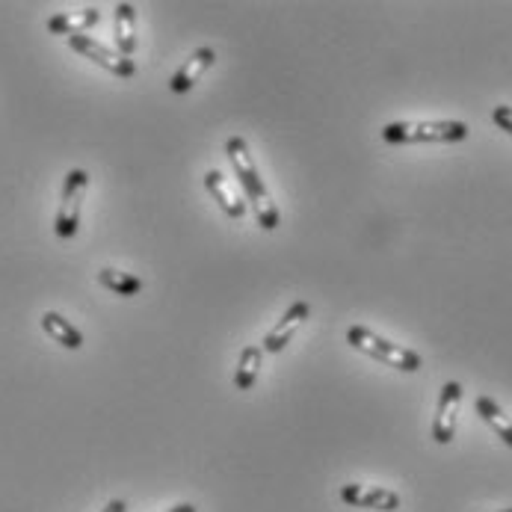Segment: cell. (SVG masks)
Instances as JSON below:
<instances>
[{"label": "cell", "mask_w": 512, "mask_h": 512, "mask_svg": "<svg viewBox=\"0 0 512 512\" xmlns=\"http://www.w3.org/2000/svg\"><path fill=\"white\" fill-rule=\"evenodd\" d=\"M225 154H228V160H231V166H234V175L240 178V187H243L246 199L252 202V214H255L258 225H261L264 231H276V228L282 225V217H279V208H276V202L270 199V193H267V187H264L258 169H255V163H252V154H249L246 140H243V137H231V140L225 143Z\"/></svg>", "instance_id": "obj_1"}, {"label": "cell", "mask_w": 512, "mask_h": 512, "mask_svg": "<svg viewBox=\"0 0 512 512\" xmlns=\"http://www.w3.org/2000/svg\"><path fill=\"white\" fill-rule=\"evenodd\" d=\"M471 128L465 122H388L382 128V140L388 146H415V143H462Z\"/></svg>", "instance_id": "obj_2"}, {"label": "cell", "mask_w": 512, "mask_h": 512, "mask_svg": "<svg viewBox=\"0 0 512 512\" xmlns=\"http://www.w3.org/2000/svg\"><path fill=\"white\" fill-rule=\"evenodd\" d=\"M347 344H350L353 350L370 356V359L394 367V370H403V373H418V370L424 367V359H421L415 350H409V347H403V344H394V341H388V338L370 332L365 326H350V329H347Z\"/></svg>", "instance_id": "obj_3"}, {"label": "cell", "mask_w": 512, "mask_h": 512, "mask_svg": "<svg viewBox=\"0 0 512 512\" xmlns=\"http://www.w3.org/2000/svg\"><path fill=\"white\" fill-rule=\"evenodd\" d=\"M89 187V172L86 169H72L63 181V196H60V208H57V220L54 231L60 240H72L80 228V205Z\"/></svg>", "instance_id": "obj_4"}, {"label": "cell", "mask_w": 512, "mask_h": 512, "mask_svg": "<svg viewBox=\"0 0 512 512\" xmlns=\"http://www.w3.org/2000/svg\"><path fill=\"white\" fill-rule=\"evenodd\" d=\"M69 45H72V51H77L80 57H86V60H92L95 66H101L104 72L116 74V77H137L134 60H128V57H122L119 51L101 45V42L92 39V36H72Z\"/></svg>", "instance_id": "obj_5"}, {"label": "cell", "mask_w": 512, "mask_h": 512, "mask_svg": "<svg viewBox=\"0 0 512 512\" xmlns=\"http://www.w3.org/2000/svg\"><path fill=\"white\" fill-rule=\"evenodd\" d=\"M462 403V385L459 382H444L439 394V409L433 418V439L439 444H450L456 436V415Z\"/></svg>", "instance_id": "obj_6"}, {"label": "cell", "mask_w": 512, "mask_h": 512, "mask_svg": "<svg viewBox=\"0 0 512 512\" xmlns=\"http://www.w3.org/2000/svg\"><path fill=\"white\" fill-rule=\"evenodd\" d=\"M308 314H311V305H308L305 299H296L291 308L285 311V317H282V320H276V326L267 332V338H264L261 350H264V353H282V350L291 344V338L296 335V329L308 320Z\"/></svg>", "instance_id": "obj_7"}, {"label": "cell", "mask_w": 512, "mask_h": 512, "mask_svg": "<svg viewBox=\"0 0 512 512\" xmlns=\"http://www.w3.org/2000/svg\"><path fill=\"white\" fill-rule=\"evenodd\" d=\"M341 501L359 510H379V512H394L400 510V495L391 489H379V486H344L341 489Z\"/></svg>", "instance_id": "obj_8"}, {"label": "cell", "mask_w": 512, "mask_h": 512, "mask_svg": "<svg viewBox=\"0 0 512 512\" xmlns=\"http://www.w3.org/2000/svg\"><path fill=\"white\" fill-rule=\"evenodd\" d=\"M214 60H217L214 48H196V51L190 54V60H187V63H184L178 72L172 74V80H169V89H172L175 95H181V92H190V89L199 83V77H202V74L214 66Z\"/></svg>", "instance_id": "obj_9"}, {"label": "cell", "mask_w": 512, "mask_h": 512, "mask_svg": "<svg viewBox=\"0 0 512 512\" xmlns=\"http://www.w3.org/2000/svg\"><path fill=\"white\" fill-rule=\"evenodd\" d=\"M113 39H116V51L122 57H134L137 51V9L131 3H119L113 12Z\"/></svg>", "instance_id": "obj_10"}, {"label": "cell", "mask_w": 512, "mask_h": 512, "mask_svg": "<svg viewBox=\"0 0 512 512\" xmlns=\"http://www.w3.org/2000/svg\"><path fill=\"white\" fill-rule=\"evenodd\" d=\"M98 21H101V12L95 9V6H89V9H80V12H60V15H51L48 18V30L54 33V36H83L86 30H92V27H98Z\"/></svg>", "instance_id": "obj_11"}, {"label": "cell", "mask_w": 512, "mask_h": 512, "mask_svg": "<svg viewBox=\"0 0 512 512\" xmlns=\"http://www.w3.org/2000/svg\"><path fill=\"white\" fill-rule=\"evenodd\" d=\"M205 184H208V193L217 199V205H220V211L225 217H231V220H243V217H246V202L228 187V181L222 178V172L211 169V172L205 175Z\"/></svg>", "instance_id": "obj_12"}, {"label": "cell", "mask_w": 512, "mask_h": 512, "mask_svg": "<svg viewBox=\"0 0 512 512\" xmlns=\"http://www.w3.org/2000/svg\"><path fill=\"white\" fill-rule=\"evenodd\" d=\"M42 329L57 341V344H63L66 350H80L83 347V332L72 326L63 314H57V311H45L42 314Z\"/></svg>", "instance_id": "obj_13"}, {"label": "cell", "mask_w": 512, "mask_h": 512, "mask_svg": "<svg viewBox=\"0 0 512 512\" xmlns=\"http://www.w3.org/2000/svg\"><path fill=\"white\" fill-rule=\"evenodd\" d=\"M261 359H264V350H261L258 344L243 347L240 362H237V370H234V388H237V391H252V388H255L258 370H261Z\"/></svg>", "instance_id": "obj_14"}, {"label": "cell", "mask_w": 512, "mask_h": 512, "mask_svg": "<svg viewBox=\"0 0 512 512\" xmlns=\"http://www.w3.org/2000/svg\"><path fill=\"white\" fill-rule=\"evenodd\" d=\"M474 406H477V415L498 433V439L512 447V418L504 415V409H501L492 397H486V394H480V397L474 400Z\"/></svg>", "instance_id": "obj_15"}, {"label": "cell", "mask_w": 512, "mask_h": 512, "mask_svg": "<svg viewBox=\"0 0 512 512\" xmlns=\"http://www.w3.org/2000/svg\"><path fill=\"white\" fill-rule=\"evenodd\" d=\"M98 282L107 288V291L119 293V296H137L143 291V282L134 276V273H122V270H113V267H104L98 273Z\"/></svg>", "instance_id": "obj_16"}, {"label": "cell", "mask_w": 512, "mask_h": 512, "mask_svg": "<svg viewBox=\"0 0 512 512\" xmlns=\"http://www.w3.org/2000/svg\"><path fill=\"white\" fill-rule=\"evenodd\" d=\"M492 122L512 137V107H507V104H498V107L492 110Z\"/></svg>", "instance_id": "obj_17"}, {"label": "cell", "mask_w": 512, "mask_h": 512, "mask_svg": "<svg viewBox=\"0 0 512 512\" xmlns=\"http://www.w3.org/2000/svg\"><path fill=\"white\" fill-rule=\"evenodd\" d=\"M101 512H128V504L125 501H110Z\"/></svg>", "instance_id": "obj_18"}, {"label": "cell", "mask_w": 512, "mask_h": 512, "mask_svg": "<svg viewBox=\"0 0 512 512\" xmlns=\"http://www.w3.org/2000/svg\"><path fill=\"white\" fill-rule=\"evenodd\" d=\"M166 512H199L193 504H178V507H172V510H166Z\"/></svg>", "instance_id": "obj_19"}, {"label": "cell", "mask_w": 512, "mask_h": 512, "mask_svg": "<svg viewBox=\"0 0 512 512\" xmlns=\"http://www.w3.org/2000/svg\"><path fill=\"white\" fill-rule=\"evenodd\" d=\"M498 512H512V510H498Z\"/></svg>", "instance_id": "obj_20"}]
</instances>
